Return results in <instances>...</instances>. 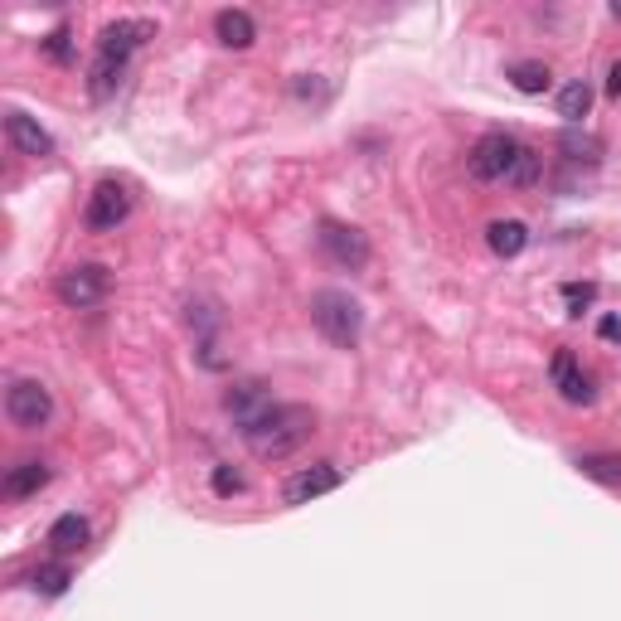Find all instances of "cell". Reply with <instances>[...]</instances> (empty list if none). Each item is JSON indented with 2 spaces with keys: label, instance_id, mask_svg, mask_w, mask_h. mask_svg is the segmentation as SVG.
I'll list each match as a JSON object with an SVG mask.
<instances>
[{
  "label": "cell",
  "instance_id": "obj_10",
  "mask_svg": "<svg viewBox=\"0 0 621 621\" xmlns=\"http://www.w3.org/2000/svg\"><path fill=\"white\" fill-rule=\"evenodd\" d=\"M548 379H554L558 398H568V403H593V379L583 375V365H578L573 350H558V355L548 359Z\"/></svg>",
  "mask_w": 621,
  "mask_h": 621
},
{
  "label": "cell",
  "instance_id": "obj_3",
  "mask_svg": "<svg viewBox=\"0 0 621 621\" xmlns=\"http://www.w3.org/2000/svg\"><path fill=\"white\" fill-rule=\"evenodd\" d=\"M310 326L340 350H355L359 335H365V306L355 302L340 287H326V292L310 296Z\"/></svg>",
  "mask_w": 621,
  "mask_h": 621
},
{
  "label": "cell",
  "instance_id": "obj_5",
  "mask_svg": "<svg viewBox=\"0 0 621 621\" xmlns=\"http://www.w3.org/2000/svg\"><path fill=\"white\" fill-rule=\"evenodd\" d=\"M131 214V185L127 180H102L83 204V229L88 233H117Z\"/></svg>",
  "mask_w": 621,
  "mask_h": 621
},
{
  "label": "cell",
  "instance_id": "obj_20",
  "mask_svg": "<svg viewBox=\"0 0 621 621\" xmlns=\"http://www.w3.org/2000/svg\"><path fill=\"white\" fill-rule=\"evenodd\" d=\"M573 466L597 485H621V452H583Z\"/></svg>",
  "mask_w": 621,
  "mask_h": 621
},
{
  "label": "cell",
  "instance_id": "obj_27",
  "mask_svg": "<svg viewBox=\"0 0 621 621\" xmlns=\"http://www.w3.org/2000/svg\"><path fill=\"white\" fill-rule=\"evenodd\" d=\"M597 335H603L607 345H621V316H617V310H607V316L597 320Z\"/></svg>",
  "mask_w": 621,
  "mask_h": 621
},
{
  "label": "cell",
  "instance_id": "obj_8",
  "mask_svg": "<svg viewBox=\"0 0 621 621\" xmlns=\"http://www.w3.org/2000/svg\"><path fill=\"white\" fill-rule=\"evenodd\" d=\"M107 287H112L107 267H102V263H78V267H68V273L59 277V302L74 306V310L102 306V302H107Z\"/></svg>",
  "mask_w": 621,
  "mask_h": 621
},
{
  "label": "cell",
  "instance_id": "obj_23",
  "mask_svg": "<svg viewBox=\"0 0 621 621\" xmlns=\"http://www.w3.org/2000/svg\"><path fill=\"white\" fill-rule=\"evenodd\" d=\"M39 49H45V59H54V64H74V35H68V25H59Z\"/></svg>",
  "mask_w": 621,
  "mask_h": 621
},
{
  "label": "cell",
  "instance_id": "obj_6",
  "mask_svg": "<svg viewBox=\"0 0 621 621\" xmlns=\"http://www.w3.org/2000/svg\"><path fill=\"white\" fill-rule=\"evenodd\" d=\"M5 418L15 422L20 432H39L54 418V393L39 384V379H15V384L5 389Z\"/></svg>",
  "mask_w": 621,
  "mask_h": 621
},
{
  "label": "cell",
  "instance_id": "obj_13",
  "mask_svg": "<svg viewBox=\"0 0 621 621\" xmlns=\"http://www.w3.org/2000/svg\"><path fill=\"white\" fill-rule=\"evenodd\" d=\"M45 485H49V466L45 461H20L15 471L0 481V495H5V500H25V495L45 491Z\"/></svg>",
  "mask_w": 621,
  "mask_h": 621
},
{
  "label": "cell",
  "instance_id": "obj_16",
  "mask_svg": "<svg viewBox=\"0 0 621 621\" xmlns=\"http://www.w3.org/2000/svg\"><path fill=\"white\" fill-rule=\"evenodd\" d=\"M505 78H510V88L524 92V98H540V92H548V83H554L548 64H540V59H520V64H510L505 68Z\"/></svg>",
  "mask_w": 621,
  "mask_h": 621
},
{
  "label": "cell",
  "instance_id": "obj_22",
  "mask_svg": "<svg viewBox=\"0 0 621 621\" xmlns=\"http://www.w3.org/2000/svg\"><path fill=\"white\" fill-rule=\"evenodd\" d=\"M29 583H35L39 597H64L68 583H74V573H68V563H39Z\"/></svg>",
  "mask_w": 621,
  "mask_h": 621
},
{
  "label": "cell",
  "instance_id": "obj_15",
  "mask_svg": "<svg viewBox=\"0 0 621 621\" xmlns=\"http://www.w3.org/2000/svg\"><path fill=\"white\" fill-rule=\"evenodd\" d=\"M485 243H491L495 257H520L524 248H530V229H524L520 219H495L491 229H485Z\"/></svg>",
  "mask_w": 621,
  "mask_h": 621
},
{
  "label": "cell",
  "instance_id": "obj_21",
  "mask_svg": "<svg viewBox=\"0 0 621 621\" xmlns=\"http://www.w3.org/2000/svg\"><path fill=\"white\" fill-rule=\"evenodd\" d=\"M558 151H563L573 165H597V161H603V141H597L593 131H578V127H573V131H563Z\"/></svg>",
  "mask_w": 621,
  "mask_h": 621
},
{
  "label": "cell",
  "instance_id": "obj_14",
  "mask_svg": "<svg viewBox=\"0 0 621 621\" xmlns=\"http://www.w3.org/2000/svg\"><path fill=\"white\" fill-rule=\"evenodd\" d=\"M214 35H219V45H229V49H248L257 39V25H253L248 10H219V15H214Z\"/></svg>",
  "mask_w": 621,
  "mask_h": 621
},
{
  "label": "cell",
  "instance_id": "obj_9",
  "mask_svg": "<svg viewBox=\"0 0 621 621\" xmlns=\"http://www.w3.org/2000/svg\"><path fill=\"white\" fill-rule=\"evenodd\" d=\"M335 485H340V466L335 461H316V466H302L296 476H287L282 500L287 505H310L316 495H330Z\"/></svg>",
  "mask_w": 621,
  "mask_h": 621
},
{
  "label": "cell",
  "instance_id": "obj_18",
  "mask_svg": "<svg viewBox=\"0 0 621 621\" xmlns=\"http://www.w3.org/2000/svg\"><path fill=\"white\" fill-rule=\"evenodd\" d=\"M587 112H593V83H587V78H573L563 92H558V117H563L568 127H578Z\"/></svg>",
  "mask_w": 621,
  "mask_h": 621
},
{
  "label": "cell",
  "instance_id": "obj_12",
  "mask_svg": "<svg viewBox=\"0 0 621 621\" xmlns=\"http://www.w3.org/2000/svg\"><path fill=\"white\" fill-rule=\"evenodd\" d=\"M5 137L20 155H35V161H49V155H54V137H49L35 117H25V112H10L5 117Z\"/></svg>",
  "mask_w": 621,
  "mask_h": 621
},
{
  "label": "cell",
  "instance_id": "obj_7",
  "mask_svg": "<svg viewBox=\"0 0 621 621\" xmlns=\"http://www.w3.org/2000/svg\"><path fill=\"white\" fill-rule=\"evenodd\" d=\"M316 243L320 253L330 257L335 267H350V273H359V267L369 263V238L355 229V224H340V219H320L316 224Z\"/></svg>",
  "mask_w": 621,
  "mask_h": 621
},
{
  "label": "cell",
  "instance_id": "obj_1",
  "mask_svg": "<svg viewBox=\"0 0 621 621\" xmlns=\"http://www.w3.org/2000/svg\"><path fill=\"white\" fill-rule=\"evenodd\" d=\"M151 35H155L151 20H112V25H102V35H98V59H92V68H88V92H92V98L107 102L112 92L122 88L131 54H137V49L147 45Z\"/></svg>",
  "mask_w": 621,
  "mask_h": 621
},
{
  "label": "cell",
  "instance_id": "obj_4",
  "mask_svg": "<svg viewBox=\"0 0 621 621\" xmlns=\"http://www.w3.org/2000/svg\"><path fill=\"white\" fill-rule=\"evenodd\" d=\"M520 141L510 137V131H485L481 141L471 147V155H466V170H471V180H510L515 161H520Z\"/></svg>",
  "mask_w": 621,
  "mask_h": 621
},
{
  "label": "cell",
  "instance_id": "obj_28",
  "mask_svg": "<svg viewBox=\"0 0 621 621\" xmlns=\"http://www.w3.org/2000/svg\"><path fill=\"white\" fill-rule=\"evenodd\" d=\"M607 92H612V98L621 102V59L612 64V74H607Z\"/></svg>",
  "mask_w": 621,
  "mask_h": 621
},
{
  "label": "cell",
  "instance_id": "obj_24",
  "mask_svg": "<svg viewBox=\"0 0 621 621\" xmlns=\"http://www.w3.org/2000/svg\"><path fill=\"white\" fill-rule=\"evenodd\" d=\"M534 180H540V151L524 147V151H520V161H515V170H510V180H505V185L524 190V185H534Z\"/></svg>",
  "mask_w": 621,
  "mask_h": 621
},
{
  "label": "cell",
  "instance_id": "obj_11",
  "mask_svg": "<svg viewBox=\"0 0 621 621\" xmlns=\"http://www.w3.org/2000/svg\"><path fill=\"white\" fill-rule=\"evenodd\" d=\"M273 403H277V398L267 393V384H257V379H253V384H233L229 393H224V408H229V418L238 422V432L253 428V422L263 418Z\"/></svg>",
  "mask_w": 621,
  "mask_h": 621
},
{
  "label": "cell",
  "instance_id": "obj_19",
  "mask_svg": "<svg viewBox=\"0 0 621 621\" xmlns=\"http://www.w3.org/2000/svg\"><path fill=\"white\" fill-rule=\"evenodd\" d=\"M185 320H190V330H194V340H200V345H214V335H219V326H224V310H219V302L200 296V302H190Z\"/></svg>",
  "mask_w": 621,
  "mask_h": 621
},
{
  "label": "cell",
  "instance_id": "obj_25",
  "mask_svg": "<svg viewBox=\"0 0 621 621\" xmlns=\"http://www.w3.org/2000/svg\"><path fill=\"white\" fill-rule=\"evenodd\" d=\"M210 485H214V495H224V500H229V495H243V476H238L233 466H214Z\"/></svg>",
  "mask_w": 621,
  "mask_h": 621
},
{
  "label": "cell",
  "instance_id": "obj_17",
  "mask_svg": "<svg viewBox=\"0 0 621 621\" xmlns=\"http://www.w3.org/2000/svg\"><path fill=\"white\" fill-rule=\"evenodd\" d=\"M88 520H83V515H59L54 524H49V548H54V554H78L83 544H88Z\"/></svg>",
  "mask_w": 621,
  "mask_h": 621
},
{
  "label": "cell",
  "instance_id": "obj_26",
  "mask_svg": "<svg viewBox=\"0 0 621 621\" xmlns=\"http://www.w3.org/2000/svg\"><path fill=\"white\" fill-rule=\"evenodd\" d=\"M597 287L593 282H568L563 287V302H568V316H583V306H593Z\"/></svg>",
  "mask_w": 621,
  "mask_h": 621
},
{
  "label": "cell",
  "instance_id": "obj_2",
  "mask_svg": "<svg viewBox=\"0 0 621 621\" xmlns=\"http://www.w3.org/2000/svg\"><path fill=\"white\" fill-rule=\"evenodd\" d=\"M316 422H320L316 408H306V403H273V408L243 432V442L253 447V457L282 461V457H292L296 447H306V442L316 438Z\"/></svg>",
  "mask_w": 621,
  "mask_h": 621
}]
</instances>
